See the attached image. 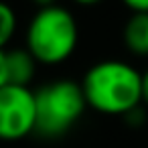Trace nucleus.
<instances>
[{"instance_id": "obj_12", "label": "nucleus", "mask_w": 148, "mask_h": 148, "mask_svg": "<svg viewBox=\"0 0 148 148\" xmlns=\"http://www.w3.org/2000/svg\"><path fill=\"white\" fill-rule=\"evenodd\" d=\"M33 2H35V4H39L41 8H45V6H53L57 0H33Z\"/></svg>"}, {"instance_id": "obj_6", "label": "nucleus", "mask_w": 148, "mask_h": 148, "mask_svg": "<svg viewBox=\"0 0 148 148\" xmlns=\"http://www.w3.org/2000/svg\"><path fill=\"white\" fill-rule=\"evenodd\" d=\"M124 43L134 55H148V12H134L128 18Z\"/></svg>"}, {"instance_id": "obj_3", "label": "nucleus", "mask_w": 148, "mask_h": 148, "mask_svg": "<svg viewBox=\"0 0 148 148\" xmlns=\"http://www.w3.org/2000/svg\"><path fill=\"white\" fill-rule=\"evenodd\" d=\"M87 108L79 83L61 79L47 83L35 91V134L41 138H61L83 116Z\"/></svg>"}, {"instance_id": "obj_5", "label": "nucleus", "mask_w": 148, "mask_h": 148, "mask_svg": "<svg viewBox=\"0 0 148 148\" xmlns=\"http://www.w3.org/2000/svg\"><path fill=\"white\" fill-rule=\"evenodd\" d=\"M6 63H8V83L29 87V83L35 77L37 61L27 49H12L6 51Z\"/></svg>"}, {"instance_id": "obj_8", "label": "nucleus", "mask_w": 148, "mask_h": 148, "mask_svg": "<svg viewBox=\"0 0 148 148\" xmlns=\"http://www.w3.org/2000/svg\"><path fill=\"white\" fill-rule=\"evenodd\" d=\"M8 85V63H6V51L0 49V87Z\"/></svg>"}, {"instance_id": "obj_4", "label": "nucleus", "mask_w": 148, "mask_h": 148, "mask_svg": "<svg viewBox=\"0 0 148 148\" xmlns=\"http://www.w3.org/2000/svg\"><path fill=\"white\" fill-rule=\"evenodd\" d=\"M35 91L23 85L0 87V140L14 142L35 132Z\"/></svg>"}, {"instance_id": "obj_2", "label": "nucleus", "mask_w": 148, "mask_h": 148, "mask_svg": "<svg viewBox=\"0 0 148 148\" xmlns=\"http://www.w3.org/2000/svg\"><path fill=\"white\" fill-rule=\"evenodd\" d=\"M77 41V21L59 4L39 8L27 27V51L41 65H61L73 55Z\"/></svg>"}, {"instance_id": "obj_10", "label": "nucleus", "mask_w": 148, "mask_h": 148, "mask_svg": "<svg viewBox=\"0 0 148 148\" xmlns=\"http://www.w3.org/2000/svg\"><path fill=\"white\" fill-rule=\"evenodd\" d=\"M122 2L134 12H148V0H122Z\"/></svg>"}, {"instance_id": "obj_1", "label": "nucleus", "mask_w": 148, "mask_h": 148, "mask_svg": "<svg viewBox=\"0 0 148 148\" xmlns=\"http://www.w3.org/2000/svg\"><path fill=\"white\" fill-rule=\"evenodd\" d=\"M89 108L108 116H126L142 101V73L116 59L99 61L87 69L79 83Z\"/></svg>"}, {"instance_id": "obj_7", "label": "nucleus", "mask_w": 148, "mask_h": 148, "mask_svg": "<svg viewBox=\"0 0 148 148\" xmlns=\"http://www.w3.org/2000/svg\"><path fill=\"white\" fill-rule=\"evenodd\" d=\"M16 12L10 4L0 0V49H4L16 33Z\"/></svg>"}, {"instance_id": "obj_13", "label": "nucleus", "mask_w": 148, "mask_h": 148, "mask_svg": "<svg viewBox=\"0 0 148 148\" xmlns=\"http://www.w3.org/2000/svg\"><path fill=\"white\" fill-rule=\"evenodd\" d=\"M75 4H81V6H91V4H97L99 0H73Z\"/></svg>"}, {"instance_id": "obj_9", "label": "nucleus", "mask_w": 148, "mask_h": 148, "mask_svg": "<svg viewBox=\"0 0 148 148\" xmlns=\"http://www.w3.org/2000/svg\"><path fill=\"white\" fill-rule=\"evenodd\" d=\"M124 118H126V122H130V124H134V126H140V124L144 122V112H142V108L138 106V108H134L132 112H128Z\"/></svg>"}, {"instance_id": "obj_11", "label": "nucleus", "mask_w": 148, "mask_h": 148, "mask_svg": "<svg viewBox=\"0 0 148 148\" xmlns=\"http://www.w3.org/2000/svg\"><path fill=\"white\" fill-rule=\"evenodd\" d=\"M142 99L148 103V71L142 75Z\"/></svg>"}]
</instances>
